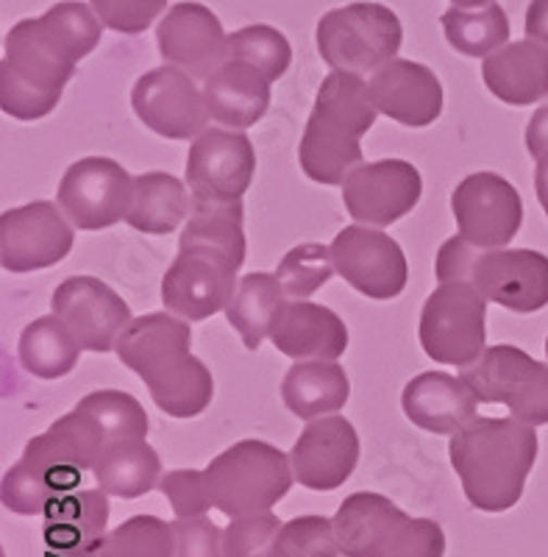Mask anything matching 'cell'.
Here are the masks:
<instances>
[{
    "mask_svg": "<svg viewBox=\"0 0 548 557\" xmlns=\"http://www.w3.org/2000/svg\"><path fill=\"white\" fill-rule=\"evenodd\" d=\"M401 20L385 3H348L317 20V51L332 70L368 76L398 57Z\"/></svg>",
    "mask_w": 548,
    "mask_h": 557,
    "instance_id": "cell-8",
    "label": "cell"
},
{
    "mask_svg": "<svg viewBox=\"0 0 548 557\" xmlns=\"http://www.w3.org/2000/svg\"><path fill=\"white\" fill-rule=\"evenodd\" d=\"M103 26L117 34H142L167 9V0H89Z\"/></svg>",
    "mask_w": 548,
    "mask_h": 557,
    "instance_id": "cell-42",
    "label": "cell"
},
{
    "mask_svg": "<svg viewBox=\"0 0 548 557\" xmlns=\"http://www.w3.org/2000/svg\"><path fill=\"white\" fill-rule=\"evenodd\" d=\"M278 530H282V521H278L271 510H267V513L232 519V524L226 527V555L287 557V552L278 544Z\"/></svg>",
    "mask_w": 548,
    "mask_h": 557,
    "instance_id": "cell-39",
    "label": "cell"
},
{
    "mask_svg": "<svg viewBox=\"0 0 548 557\" xmlns=\"http://www.w3.org/2000/svg\"><path fill=\"white\" fill-rule=\"evenodd\" d=\"M257 153L242 132L207 128L187 153V187L192 201H240L253 182Z\"/></svg>",
    "mask_w": 548,
    "mask_h": 557,
    "instance_id": "cell-17",
    "label": "cell"
},
{
    "mask_svg": "<svg viewBox=\"0 0 548 557\" xmlns=\"http://www.w3.org/2000/svg\"><path fill=\"white\" fill-rule=\"evenodd\" d=\"M440 23L448 45L457 53L471 59L490 57L498 48H505L507 39H510V17L496 0H490L487 7H479L476 12H468L460 7L448 9Z\"/></svg>",
    "mask_w": 548,
    "mask_h": 557,
    "instance_id": "cell-34",
    "label": "cell"
},
{
    "mask_svg": "<svg viewBox=\"0 0 548 557\" xmlns=\"http://www.w3.org/2000/svg\"><path fill=\"white\" fill-rule=\"evenodd\" d=\"M523 28H526L530 39L548 45V0H532Z\"/></svg>",
    "mask_w": 548,
    "mask_h": 557,
    "instance_id": "cell-46",
    "label": "cell"
},
{
    "mask_svg": "<svg viewBox=\"0 0 548 557\" xmlns=\"http://www.w3.org/2000/svg\"><path fill=\"white\" fill-rule=\"evenodd\" d=\"M296 482L312 491H335L360 462V435L342 416H323L303 426L290 451Z\"/></svg>",
    "mask_w": 548,
    "mask_h": 557,
    "instance_id": "cell-21",
    "label": "cell"
},
{
    "mask_svg": "<svg viewBox=\"0 0 548 557\" xmlns=\"http://www.w3.org/2000/svg\"><path fill=\"white\" fill-rule=\"evenodd\" d=\"M535 190H537V201H540L543 212L548 218V151L543 153L540 159H535Z\"/></svg>",
    "mask_w": 548,
    "mask_h": 557,
    "instance_id": "cell-47",
    "label": "cell"
},
{
    "mask_svg": "<svg viewBox=\"0 0 548 557\" xmlns=\"http://www.w3.org/2000/svg\"><path fill=\"white\" fill-rule=\"evenodd\" d=\"M351 396L346 368L335 360H298L282 382V399L287 410L301 421L340 412Z\"/></svg>",
    "mask_w": 548,
    "mask_h": 557,
    "instance_id": "cell-29",
    "label": "cell"
},
{
    "mask_svg": "<svg viewBox=\"0 0 548 557\" xmlns=\"http://www.w3.org/2000/svg\"><path fill=\"white\" fill-rule=\"evenodd\" d=\"M460 237L479 248H507L521 232L523 201L518 190L498 173H471L451 196Z\"/></svg>",
    "mask_w": 548,
    "mask_h": 557,
    "instance_id": "cell-16",
    "label": "cell"
},
{
    "mask_svg": "<svg viewBox=\"0 0 548 557\" xmlns=\"http://www.w3.org/2000/svg\"><path fill=\"white\" fill-rule=\"evenodd\" d=\"M159 491L167 496L176 519H189V516H207L212 510V496H209L207 476L196 469H176L162 474Z\"/></svg>",
    "mask_w": 548,
    "mask_h": 557,
    "instance_id": "cell-41",
    "label": "cell"
},
{
    "mask_svg": "<svg viewBox=\"0 0 548 557\" xmlns=\"http://www.w3.org/2000/svg\"><path fill=\"white\" fill-rule=\"evenodd\" d=\"M132 107L139 121L167 139L198 137L212 117L203 89L176 64L142 73L132 89Z\"/></svg>",
    "mask_w": 548,
    "mask_h": 557,
    "instance_id": "cell-13",
    "label": "cell"
},
{
    "mask_svg": "<svg viewBox=\"0 0 548 557\" xmlns=\"http://www.w3.org/2000/svg\"><path fill=\"white\" fill-rule=\"evenodd\" d=\"M271 84L257 67L226 59L212 76L203 82L209 114L214 123L228 128H251L265 117L271 107Z\"/></svg>",
    "mask_w": 548,
    "mask_h": 557,
    "instance_id": "cell-28",
    "label": "cell"
},
{
    "mask_svg": "<svg viewBox=\"0 0 548 557\" xmlns=\"http://www.w3.org/2000/svg\"><path fill=\"white\" fill-rule=\"evenodd\" d=\"M84 412L95 418V424L101 426L109 444L126 441V437H146L148 435V416L132 393L123 391H95L78 401Z\"/></svg>",
    "mask_w": 548,
    "mask_h": 557,
    "instance_id": "cell-38",
    "label": "cell"
},
{
    "mask_svg": "<svg viewBox=\"0 0 548 557\" xmlns=\"http://www.w3.org/2000/svg\"><path fill=\"white\" fill-rule=\"evenodd\" d=\"M526 148L535 159L548 151V103L532 114L530 126H526Z\"/></svg>",
    "mask_w": 548,
    "mask_h": 557,
    "instance_id": "cell-45",
    "label": "cell"
},
{
    "mask_svg": "<svg viewBox=\"0 0 548 557\" xmlns=\"http://www.w3.org/2000/svg\"><path fill=\"white\" fill-rule=\"evenodd\" d=\"M53 315L62 318L82 348L107 355L134 321L132 310L101 278L70 276L53 293Z\"/></svg>",
    "mask_w": 548,
    "mask_h": 557,
    "instance_id": "cell-19",
    "label": "cell"
},
{
    "mask_svg": "<svg viewBox=\"0 0 548 557\" xmlns=\"http://www.w3.org/2000/svg\"><path fill=\"white\" fill-rule=\"evenodd\" d=\"M109 446L107 435L78 405L32 437L23 457L3 474L0 499L17 516H42L57 496L73 494Z\"/></svg>",
    "mask_w": 548,
    "mask_h": 557,
    "instance_id": "cell-3",
    "label": "cell"
},
{
    "mask_svg": "<svg viewBox=\"0 0 548 557\" xmlns=\"http://www.w3.org/2000/svg\"><path fill=\"white\" fill-rule=\"evenodd\" d=\"M451 466L468 502L485 513H505L523 496L537 460L535 426L512 418H473L451 435Z\"/></svg>",
    "mask_w": 548,
    "mask_h": 557,
    "instance_id": "cell-4",
    "label": "cell"
},
{
    "mask_svg": "<svg viewBox=\"0 0 548 557\" xmlns=\"http://www.w3.org/2000/svg\"><path fill=\"white\" fill-rule=\"evenodd\" d=\"M278 544L287 557H340L335 524L323 516H298L284 521L278 530Z\"/></svg>",
    "mask_w": 548,
    "mask_h": 557,
    "instance_id": "cell-40",
    "label": "cell"
},
{
    "mask_svg": "<svg viewBox=\"0 0 548 557\" xmlns=\"http://www.w3.org/2000/svg\"><path fill=\"white\" fill-rule=\"evenodd\" d=\"M401 407L412 424L435 435H457L476 416L479 399L462 376L426 371L407 382Z\"/></svg>",
    "mask_w": 548,
    "mask_h": 557,
    "instance_id": "cell-24",
    "label": "cell"
},
{
    "mask_svg": "<svg viewBox=\"0 0 548 557\" xmlns=\"http://www.w3.org/2000/svg\"><path fill=\"white\" fill-rule=\"evenodd\" d=\"M378 112L410 128L432 126L443 112V84L435 70L410 59H393L371 78Z\"/></svg>",
    "mask_w": 548,
    "mask_h": 557,
    "instance_id": "cell-22",
    "label": "cell"
},
{
    "mask_svg": "<svg viewBox=\"0 0 548 557\" xmlns=\"http://www.w3.org/2000/svg\"><path fill=\"white\" fill-rule=\"evenodd\" d=\"M378 107L371 82L357 73L332 70L317 87L315 107L303 128L298 162L317 184H342L348 173L362 165L360 139L373 128Z\"/></svg>",
    "mask_w": 548,
    "mask_h": 557,
    "instance_id": "cell-5",
    "label": "cell"
},
{
    "mask_svg": "<svg viewBox=\"0 0 548 557\" xmlns=\"http://www.w3.org/2000/svg\"><path fill=\"white\" fill-rule=\"evenodd\" d=\"M228 59L251 64L267 82H276L290 70L292 48L273 26H246L228 34Z\"/></svg>",
    "mask_w": 548,
    "mask_h": 557,
    "instance_id": "cell-36",
    "label": "cell"
},
{
    "mask_svg": "<svg viewBox=\"0 0 548 557\" xmlns=\"http://www.w3.org/2000/svg\"><path fill=\"white\" fill-rule=\"evenodd\" d=\"M337 268L332 260V248L321 243H303L287 251L276 268V276L282 282L284 293L296 301H307L312 293L321 290L328 278L335 276Z\"/></svg>",
    "mask_w": 548,
    "mask_h": 557,
    "instance_id": "cell-37",
    "label": "cell"
},
{
    "mask_svg": "<svg viewBox=\"0 0 548 557\" xmlns=\"http://www.w3.org/2000/svg\"><path fill=\"white\" fill-rule=\"evenodd\" d=\"M451 3L460 9H471V7H487L490 0H451Z\"/></svg>",
    "mask_w": 548,
    "mask_h": 557,
    "instance_id": "cell-48",
    "label": "cell"
},
{
    "mask_svg": "<svg viewBox=\"0 0 548 557\" xmlns=\"http://www.w3.org/2000/svg\"><path fill=\"white\" fill-rule=\"evenodd\" d=\"M173 535H176V555L173 557H228L226 530H221L207 516L176 519Z\"/></svg>",
    "mask_w": 548,
    "mask_h": 557,
    "instance_id": "cell-43",
    "label": "cell"
},
{
    "mask_svg": "<svg viewBox=\"0 0 548 557\" xmlns=\"http://www.w3.org/2000/svg\"><path fill=\"white\" fill-rule=\"evenodd\" d=\"M189 321L173 312L134 318L117 337V357L151 391L164 416L196 418L212 405L214 380L209 368L189 351Z\"/></svg>",
    "mask_w": 548,
    "mask_h": 557,
    "instance_id": "cell-2",
    "label": "cell"
},
{
    "mask_svg": "<svg viewBox=\"0 0 548 557\" xmlns=\"http://www.w3.org/2000/svg\"><path fill=\"white\" fill-rule=\"evenodd\" d=\"M410 519L412 516L403 513L387 496L362 491L337 507L332 524L342 557H378Z\"/></svg>",
    "mask_w": 548,
    "mask_h": 557,
    "instance_id": "cell-26",
    "label": "cell"
},
{
    "mask_svg": "<svg viewBox=\"0 0 548 557\" xmlns=\"http://www.w3.org/2000/svg\"><path fill=\"white\" fill-rule=\"evenodd\" d=\"M176 535L173 524L159 516H132L114 527L103 541L98 557H173Z\"/></svg>",
    "mask_w": 548,
    "mask_h": 557,
    "instance_id": "cell-35",
    "label": "cell"
},
{
    "mask_svg": "<svg viewBox=\"0 0 548 557\" xmlns=\"http://www.w3.org/2000/svg\"><path fill=\"white\" fill-rule=\"evenodd\" d=\"M107 491H73L45 507L42 539L59 557H98L107 541Z\"/></svg>",
    "mask_w": 548,
    "mask_h": 557,
    "instance_id": "cell-23",
    "label": "cell"
},
{
    "mask_svg": "<svg viewBox=\"0 0 548 557\" xmlns=\"http://www.w3.org/2000/svg\"><path fill=\"white\" fill-rule=\"evenodd\" d=\"M423 193V178L407 159H378L357 165L342 182L348 215L365 226L385 228L410 215Z\"/></svg>",
    "mask_w": 548,
    "mask_h": 557,
    "instance_id": "cell-15",
    "label": "cell"
},
{
    "mask_svg": "<svg viewBox=\"0 0 548 557\" xmlns=\"http://www.w3.org/2000/svg\"><path fill=\"white\" fill-rule=\"evenodd\" d=\"M101 26L95 9L78 0L57 3L37 20H20L0 62V109L23 123L51 114L78 62L101 42Z\"/></svg>",
    "mask_w": 548,
    "mask_h": 557,
    "instance_id": "cell-1",
    "label": "cell"
},
{
    "mask_svg": "<svg viewBox=\"0 0 548 557\" xmlns=\"http://www.w3.org/2000/svg\"><path fill=\"white\" fill-rule=\"evenodd\" d=\"M203 476L214 510L228 519L267 513L290 494L296 482L290 455L265 441L228 446L203 469Z\"/></svg>",
    "mask_w": 548,
    "mask_h": 557,
    "instance_id": "cell-7",
    "label": "cell"
},
{
    "mask_svg": "<svg viewBox=\"0 0 548 557\" xmlns=\"http://www.w3.org/2000/svg\"><path fill=\"white\" fill-rule=\"evenodd\" d=\"M159 53L192 78L207 82L228 59V37L221 20L203 3H176L157 28Z\"/></svg>",
    "mask_w": 548,
    "mask_h": 557,
    "instance_id": "cell-20",
    "label": "cell"
},
{
    "mask_svg": "<svg viewBox=\"0 0 548 557\" xmlns=\"http://www.w3.org/2000/svg\"><path fill=\"white\" fill-rule=\"evenodd\" d=\"M17 355L23 368L37 380H59L76 368L82 343L59 315L32 321L20 335Z\"/></svg>",
    "mask_w": 548,
    "mask_h": 557,
    "instance_id": "cell-33",
    "label": "cell"
},
{
    "mask_svg": "<svg viewBox=\"0 0 548 557\" xmlns=\"http://www.w3.org/2000/svg\"><path fill=\"white\" fill-rule=\"evenodd\" d=\"M92 476L109 496L139 499L159 487L162 460H159L157 449L148 446L146 437H126V441H114L103 449V455L95 462Z\"/></svg>",
    "mask_w": 548,
    "mask_h": 557,
    "instance_id": "cell-30",
    "label": "cell"
},
{
    "mask_svg": "<svg viewBox=\"0 0 548 557\" xmlns=\"http://www.w3.org/2000/svg\"><path fill=\"white\" fill-rule=\"evenodd\" d=\"M337 273L373 301H390L407 287V257L390 235L376 226H346L332 243Z\"/></svg>",
    "mask_w": 548,
    "mask_h": 557,
    "instance_id": "cell-18",
    "label": "cell"
},
{
    "mask_svg": "<svg viewBox=\"0 0 548 557\" xmlns=\"http://www.w3.org/2000/svg\"><path fill=\"white\" fill-rule=\"evenodd\" d=\"M192 212V196L184 182L162 171L134 176V201L126 223L146 235H171Z\"/></svg>",
    "mask_w": 548,
    "mask_h": 557,
    "instance_id": "cell-31",
    "label": "cell"
},
{
    "mask_svg": "<svg viewBox=\"0 0 548 557\" xmlns=\"http://www.w3.org/2000/svg\"><path fill=\"white\" fill-rule=\"evenodd\" d=\"M73 226L59 203L34 201L0 215V262L12 273L59 265L73 251Z\"/></svg>",
    "mask_w": 548,
    "mask_h": 557,
    "instance_id": "cell-14",
    "label": "cell"
},
{
    "mask_svg": "<svg viewBox=\"0 0 548 557\" xmlns=\"http://www.w3.org/2000/svg\"><path fill=\"white\" fill-rule=\"evenodd\" d=\"M440 282H471L487 301L512 312L548 307V257L532 248H479L465 237H451L435 260Z\"/></svg>",
    "mask_w": 548,
    "mask_h": 557,
    "instance_id": "cell-6",
    "label": "cell"
},
{
    "mask_svg": "<svg viewBox=\"0 0 548 557\" xmlns=\"http://www.w3.org/2000/svg\"><path fill=\"white\" fill-rule=\"evenodd\" d=\"M271 341L292 360H340L348 348V326L328 307L287 301L273 323Z\"/></svg>",
    "mask_w": 548,
    "mask_h": 557,
    "instance_id": "cell-25",
    "label": "cell"
},
{
    "mask_svg": "<svg viewBox=\"0 0 548 557\" xmlns=\"http://www.w3.org/2000/svg\"><path fill=\"white\" fill-rule=\"evenodd\" d=\"M546 357H548V337H546Z\"/></svg>",
    "mask_w": 548,
    "mask_h": 557,
    "instance_id": "cell-49",
    "label": "cell"
},
{
    "mask_svg": "<svg viewBox=\"0 0 548 557\" xmlns=\"http://www.w3.org/2000/svg\"><path fill=\"white\" fill-rule=\"evenodd\" d=\"M57 201L82 232H101L126 221L134 201V178L107 157H84L59 182Z\"/></svg>",
    "mask_w": 548,
    "mask_h": 557,
    "instance_id": "cell-12",
    "label": "cell"
},
{
    "mask_svg": "<svg viewBox=\"0 0 548 557\" xmlns=\"http://www.w3.org/2000/svg\"><path fill=\"white\" fill-rule=\"evenodd\" d=\"M284 287L276 273H248L240 278L232 305L226 307V318L234 330L240 332L246 348L257 351L267 335L278 312L287 305L284 301Z\"/></svg>",
    "mask_w": 548,
    "mask_h": 557,
    "instance_id": "cell-32",
    "label": "cell"
},
{
    "mask_svg": "<svg viewBox=\"0 0 548 557\" xmlns=\"http://www.w3.org/2000/svg\"><path fill=\"white\" fill-rule=\"evenodd\" d=\"M460 376L482 405H505L530 426L548 424V366L518 346L485 348V355L460 368Z\"/></svg>",
    "mask_w": 548,
    "mask_h": 557,
    "instance_id": "cell-11",
    "label": "cell"
},
{
    "mask_svg": "<svg viewBox=\"0 0 548 557\" xmlns=\"http://www.w3.org/2000/svg\"><path fill=\"white\" fill-rule=\"evenodd\" d=\"M240 268L242 260L226 248L178 237V257L162 278L164 307L189 323L207 321L232 305Z\"/></svg>",
    "mask_w": 548,
    "mask_h": 557,
    "instance_id": "cell-9",
    "label": "cell"
},
{
    "mask_svg": "<svg viewBox=\"0 0 548 557\" xmlns=\"http://www.w3.org/2000/svg\"><path fill=\"white\" fill-rule=\"evenodd\" d=\"M446 532L432 519H410L390 546L378 557H443Z\"/></svg>",
    "mask_w": 548,
    "mask_h": 557,
    "instance_id": "cell-44",
    "label": "cell"
},
{
    "mask_svg": "<svg viewBox=\"0 0 548 557\" xmlns=\"http://www.w3.org/2000/svg\"><path fill=\"white\" fill-rule=\"evenodd\" d=\"M482 78L498 101L530 107L548 98V45L521 39L485 57Z\"/></svg>",
    "mask_w": 548,
    "mask_h": 557,
    "instance_id": "cell-27",
    "label": "cell"
},
{
    "mask_svg": "<svg viewBox=\"0 0 548 557\" xmlns=\"http://www.w3.org/2000/svg\"><path fill=\"white\" fill-rule=\"evenodd\" d=\"M487 298L471 282H443L421 312V346L440 366L465 368L485 355Z\"/></svg>",
    "mask_w": 548,
    "mask_h": 557,
    "instance_id": "cell-10",
    "label": "cell"
}]
</instances>
